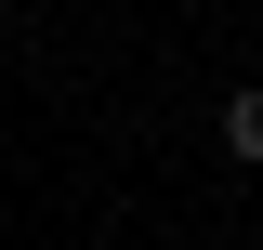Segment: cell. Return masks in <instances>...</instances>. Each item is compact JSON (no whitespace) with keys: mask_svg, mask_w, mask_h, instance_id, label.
Listing matches in <instances>:
<instances>
[{"mask_svg":"<svg viewBox=\"0 0 263 250\" xmlns=\"http://www.w3.org/2000/svg\"><path fill=\"white\" fill-rule=\"evenodd\" d=\"M224 158H237V171H263V79H250V93H224Z\"/></svg>","mask_w":263,"mask_h":250,"instance_id":"cell-1","label":"cell"}]
</instances>
